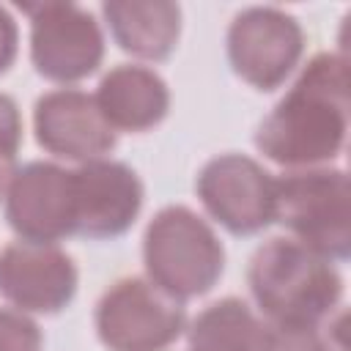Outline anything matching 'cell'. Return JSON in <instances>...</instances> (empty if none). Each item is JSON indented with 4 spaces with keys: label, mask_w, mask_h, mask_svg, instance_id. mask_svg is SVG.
Listing matches in <instances>:
<instances>
[{
    "label": "cell",
    "mask_w": 351,
    "mask_h": 351,
    "mask_svg": "<svg viewBox=\"0 0 351 351\" xmlns=\"http://www.w3.org/2000/svg\"><path fill=\"white\" fill-rule=\"evenodd\" d=\"M93 324L107 351H165L186 329V310L148 277H121L96 302Z\"/></svg>",
    "instance_id": "5b68a950"
},
{
    "label": "cell",
    "mask_w": 351,
    "mask_h": 351,
    "mask_svg": "<svg viewBox=\"0 0 351 351\" xmlns=\"http://www.w3.org/2000/svg\"><path fill=\"white\" fill-rule=\"evenodd\" d=\"M258 351H335L332 343L318 332V326H288L269 324Z\"/></svg>",
    "instance_id": "2e32d148"
},
{
    "label": "cell",
    "mask_w": 351,
    "mask_h": 351,
    "mask_svg": "<svg viewBox=\"0 0 351 351\" xmlns=\"http://www.w3.org/2000/svg\"><path fill=\"white\" fill-rule=\"evenodd\" d=\"M143 263L154 285L176 299L208 293L225 271V247L214 228L186 206H165L143 236Z\"/></svg>",
    "instance_id": "3957f363"
},
{
    "label": "cell",
    "mask_w": 351,
    "mask_h": 351,
    "mask_svg": "<svg viewBox=\"0 0 351 351\" xmlns=\"http://www.w3.org/2000/svg\"><path fill=\"white\" fill-rule=\"evenodd\" d=\"M0 145L14 154L22 145V115L8 93H0Z\"/></svg>",
    "instance_id": "ac0fdd59"
},
{
    "label": "cell",
    "mask_w": 351,
    "mask_h": 351,
    "mask_svg": "<svg viewBox=\"0 0 351 351\" xmlns=\"http://www.w3.org/2000/svg\"><path fill=\"white\" fill-rule=\"evenodd\" d=\"M5 222L22 241L55 244L74 236L71 170L55 162H27L5 186Z\"/></svg>",
    "instance_id": "9c48e42d"
},
{
    "label": "cell",
    "mask_w": 351,
    "mask_h": 351,
    "mask_svg": "<svg viewBox=\"0 0 351 351\" xmlns=\"http://www.w3.org/2000/svg\"><path fill=\"white\" fill-rule=\"evenodd\" d=\"M77 266L55 244L11 241L0 252V296L22 313L55 315L77 293Z\"/></svg>",
    "instance_id": "8fae6325"
},
{
    "label": "cell",
    "mask_w": 351,
    "mask_h": 351,
    "mask_svg": "<svg viewBox=\"0 0 351 351\" xmlns=\"http://www.w3.org/2000/svg\"><path fill=\"white\" fill-rule=\"evenodd\" d=\"M348 134V58L318 52L255 132V148L291 170L332 162Z\"/></svg>",
    "instance_id": "6da1fadb"
},
{
    "label": "cell",
    "mask_w": 351,
    "mask_h": 351,
    "mask_svg": "<svg viewBox=\"0 0 351 351\" xmlns=\"http://www.w3.org/2000/svg\"><path fill=\"white\" fill-rule=\"evenodd\" d=\"M206 211L233 236H255L274 222V178L247 154L208 159L195 181Z\"/></svg>",
    "instance_id": "ba28073f"
},
{
    "label": "cell",
    "mask_w": 351,
    "mask_h": 351,
    "mask_svg": "<svg viewBox=\"0 0 351 351\" xmlns=\"http://www.w3.org/2000/svg\"><path fill=\"white\" fill-rule=\"evenodd\" d=\"M93 99L115 132H148L170 110L167 82L154 69L137 63L112 66L101 77Z\"/></svg>",
    "instance_id": "4fadbf2b"
},
{
    "label": "cell",
    "mask_w": 351,
    "mask_h": 351,
    "mask_svg": "<svg viewBox=\"0 0 351 351\" xmlns=\"http://www.w3.org/2000/svg\"><path fill=\"white\" fill-rule=\"evenodd\" d=\"M33 132L44 151L80 165L104 159L118 140L96 99L80 88L41 93L33 107Z\"/></svg>",
    "instance_id": "7c38bea8"
},
{
    "label": "cell",
    "mask_w": 351,
    "mask_h": 351,
    "mask_svg": "<svg viewBox=\"0 0 351 351\" xmlns=\"http://www.w3.org/2000/svg\"><path fill=\"white\" fill-rule=\"evenodd\" d=\"M14 165H16V154L0 145V195L5 192V186H8V181H11V176L16 170Z\"/></svg>",
    "instance_id": "ffe728a7"
},
{
    "label": "cell",
    "mask_w": 351,
    "mask_h": 351,
    "mask_svg": "<svg viewBox=\"0 0 351 351\" xmlns=\"http://www.w3.org/2000/svg\"><path fill=\"white\" fill-rule=\"evenodd\" d=\"M115 44L143 60H165L178 44L181 8L170 0H107L101 5Z\"/></svg>",
    "instance_id": "5bb4252c"
},
{
    "label": "cell",
    "mask_w": 351,
    "mask_h": 351,
    "mask_svg": "<svg viewBox=\"0 0 351 351\" xmlns=\"http://www.w3.org/2000/svg\"><path fill=\"white\" fill-rule=\"evenodd\" d=\"M263 329L266 326L244 299L225 296L197 313L186 337L192 351H258Z\"/></svg>",
    "instance_id": "9a60e30c"
},
{
    "label": "cell",
    "mask_w": 351,
    "mask_h": 351,
    "mask_svg": "<svg viewBox=\"0 0 351 351\" xmlns=\"http://www.w3.org/2000/svg\"><path fill=\"white\" fill-rule=\"evenodd\" d=\"M30 16L33 69L52 82H80L104 60V33L96 16L77 3L25 5Z\"/></svg>",
    "instance_id": "52a82bcc"
},
{
    "label": "cell",
    "mask_w": 351,
    "mask_h": 351,
    "mask_svg": "<svg viewBox=\"0 0 351 351\" xmlns=\"http://www.w3.org/2000/svg\"><path fill=\"white\" fill-rule=\"evenodd\" d=\"M41 329L27 313L0 307V351H41Z\"/></svg>",
    "instance_id": "e0dca14e"
},
{
    "label": "cell",
    "mask_w": 351,
    "mask_h": 351,
    "mask_svg": "<svg viewBox=\"0 0 351 351\" xmlns=\"http://www.w3.org/2000/svg\"><path fill=\"white\" fill-rule=\"evenodd\" d=\"M16 49H19V30L14 16L8 14V8L0 5V74L11 69V63L16 60Z\"/></svg>",
    "instance_id": "d6986e66"
},
{
    "label": "cell",
    "mask_w": 351,
    "mask_h": 351,
    "mask_svg": "<svg viewBox=\"0 0 351 351\" xmlns=\"http://www.w3.org/2000/svg\"><path fill=\"white\" fill-rule=\"evenodd\" d=\"M225 47L233 71L247 85L274 90L299 66L304 30L293 14L277 5H250L233 16Z\"/></svg>",
    "instance_id": "8992f818"
},
{
    "label": "cell",
    "mask_w": 351,
    "mask_h": 351,
    "mask_svg": "<svg viewBox=\"0 0 351 351\" xmlns=\"http://www.w3.org/2000/svg\"><path fill=\"white\" fill-rule=\"evenodd\" d=\"M74 184V236L115 239L123 236L143 208L140 176L115 159H93L71 170Z\"/></svg>",
    "instance_id": "30bf717a"
},
{
    "label": "cell",
    "mask_w": 351,
    "mask_h": 351,
    "mask_svg": "<svg viewBox=\"0 0 351 351\" xmlns=\"http://www.w3.org/2000/svg\"><path fill=\"white\" fill-rule=\"evenodd\" d=\"M247 285L271 324L318 326L343 299L337 266L291 236L266 239L250 258Z\"/></svg>",
    "instance_id": "7a4b0ae2"
},
{
    "label": "cell",
    "mask_w": 351,
    "mask_h": 351,
    "mask_svg": "<svg viewBox=\"0 0 351 351\" xmlns=\"http://www.w3.org/2000/svg\"><path fill=\"white\" fill-rule=\"evenodd\" d=\"M274 222L326 261L351 252V189L337 167H302L274 178Z\"/></svg>",
    "instance_id": "277c9868"
}]
</instances>
